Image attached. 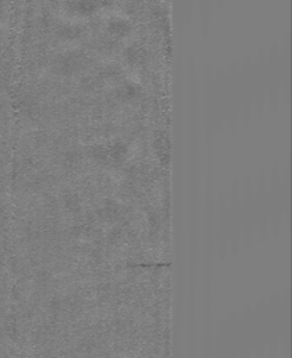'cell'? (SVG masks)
I'll return each mask as SVG.
<instances>
[{"instance_id":"cell-1","label":"cell","mask_w":292,"mask_h":358,"mask_svg":"<svg viewBox=\"0 0 292 358\" xmlns=\"http://www.w3.org/2000/svg\"><path fill=\"white\" fill-rule=\"evenodd\" d=\"M94 3H92L91 0H80L79 3H77V11H80L82 14H88V13H91L92 10H94Z\"/></svg>"},{"instance_id":"cell-2","label":"cell","mask_w":292,"mask_h":358,"mask_svg":"<svg viewBox=\"0 0 292 358\" xmlns=\"http://www.w3.org/2000/svg\"><path fill=\"white\" fill-rule=\"evenodd\" d=\"M110 29L113 32H116V34H125V31L128 29V27H126V24L123 21H115V23L110 24Z\"/></svg>"}]
</instances>
